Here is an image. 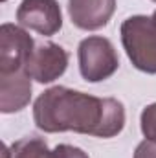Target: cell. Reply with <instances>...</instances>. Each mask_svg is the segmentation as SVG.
<instances>
[{"mask_svg": "<svg viewBox=\"0 0 156 158\" xmlns=\"http://www.w3.org/2000/svg\"><path fill=\"white\" fill-rule=\"evenodd\" d=\"M134 158H156V142L147 138L140 142L134 151Z\"/></svg>", "mask_w": 156, "mask_h": 158, "instance_id": "obj_12", "label": "cell"}, {"mask_svg": "<svg viewBox=\"0 0 156 158\" xmlns=\"http://www.w3.org/2000/svg\"><path fill=\"white\" fill-rule=\"evenodd\" d=\"M114 11L116 0H68V15L72 24L84 31L105 28Z\"/></svg>", "mask_w": 156, "mask_h": 158, "instance_id": "obj_7", "label": "cell"}, {"mask_svg": "<svg viewBox=\"0 0 156 158\" xmlns=\"http://www.w3.org/2000/svg\"><path fill=\"white\" fill-rule=\"evenodd\" d=\"M140 127H142V132H143V136H145L147 140L156 142V103L147 105V107L142 110Z\"/></svg>", "mask_w": 156, "mask_h": 158, "instance_id": "obj_10", "label": "cell"}, {"mask_svg": "<svg viewBox=\"0 0 156 158\" xmlns=\"http://www.w3.org/2000/svg\"><path fill=\"white\" fill-rule=\"evenodd\" d=\"M79 72L88 83H101L112 77L119 68L116 48L107 37L90 35L79 42Z\"/></svg>", "mask_w": 156, "mask_h": 158, "instance_id": "obj_3", "label": "cell"}, {"mask_svg": "<svg viewBox=\"0 0 156 158\" xmlns=\"http://www.w3.org/2000/svg\"><path fill=\"white\" fill-rule=\"evenodd\" d=\"M121 44L140 72L156 74V24L151 17L134 15L123 20L119 28Z\"/></svg>", "mask_w": 156, "mask_h": 158, "instance_id": "obj_2", "label": "cell"}, {"mask_svg": "<svg viewBox=\"0 0 156 158\" xmlns=\"http://www.w3.org/2000/svg\"><path fill=\"white\" fill-rule=\"evenodd\" d=\"M153 2H156V0H153Z\"/></svg>", "mask_w": 156, "mask_h": 158, "instance_id": "obj_14", "label": "cell"}, {"mask_svg": "<svg viewBox=\"0 0 156 158\" xmlns=\"http://www.w3.org/2000/svg\"><path fill=\"white\" fill-rule=\"evenodd\" d=\"M48 158H90L88 153H84L81 147L70 145V143H59L50 151Z\"/></svg>", "mask_w": 156, "mask_h": 158, "instance_id": "obj_11", "label": "cell"}, {"mask_svg": "<svg viewBox=\"0 0 156 158\" xmlns=\"http://www.w3.org/2000/svg\"><path fill=\"white\" fill-rule=\"evenodd\" d=\"M9 158H48L50 149L44 138L39 136H26L17 140L11 149H7Z\"/></svg>", "mask_w": 156, "mask_h": 158, "instance_id": "obj_9", "label": "cell"}, {"mask_svg": "<svg viewBox=\"0 0 156 158\" xmlns=\"http://www.w3.org/2000/svg\"><path fill=\"white\" fill-rule=\"evenodd\" d=\"M17 20L22 28L51 37L63 28V11L57 0H22Z\"/></svg>", "mask_w": 156, "mask_h": 158, "instance_id": "obj_5", "label": "cell"}, {"mask_svg": "<svg viewBox=\"0 0 156 158\" xmlns=\"http://www.w3.org/2000/svg\"><path fill=\"white\" fill-rule=\"evenodd\" d=\"M31 76L26 68L13 74H0V112L13 114L30 105Z\"/></svg>", "mask_w": 156, "mask_h": 158, "instance_id": "obj_8", "label": "cell"}, {"mask_svg": "<svg viewBox=\"0 0 156 158\" xmlns=\"http://www.w3.org/2000/svg\"><path fill=\"white\" fill-rule=\"evenodd\" d=\"M153 20H154V24H156V9H154V13H153V17H151Z\"/></svg>", "mask_w": 156, "mask_h": 158, "instance_id": "obj_13", "label": "cell"}, {"mask_svg": "<svg viewBox=\"0 0 156 158\" xmlns=\"http://www.w3.org/2000/svg\"><path fill=\"white\" fill-rule=\"evenodd\" d=\"M33 121L44 132L114 138L125 127V107L116 98H96L68 86H51L35 99Z\"/></svg>", "mask_w": 156, "mask_h": 158, "instance_id": "obj_1", "label": "cell"}, {"mask_svg": "<svg viewBox=\"0 0 156 158\" xmlns=\"http://www.w3.org/2000/svg\"><path fill=\"white\" fill-rule=\"evenodd\" d=\"M68 61H70V55L63 46L46 40V42L35 44L28 59L26 70L31 76V79H35L37 83L48 85L59 79L66 72Z\"/></svg>", "mask_w": 156, "mask_h": 158, "instance_id": "obj_6", "label": "cell"}, {"mask_svg": "<svg viewBox=\"0 0 156 158\" xmlns=\"http://www.w3.org/2000/svg\"><path fill=\"white\" fill-rule=\"evenodd\" d=\"M35 48L31 35L17 24H2L0 28V74H13L26 68Z\"/></svg>", "mask_w": 156, "mask_h": 158, "instance_id": "obj_4", "label": "cell"}]
</instances>
